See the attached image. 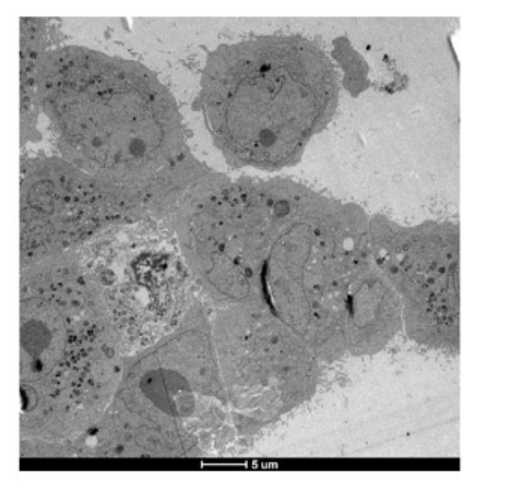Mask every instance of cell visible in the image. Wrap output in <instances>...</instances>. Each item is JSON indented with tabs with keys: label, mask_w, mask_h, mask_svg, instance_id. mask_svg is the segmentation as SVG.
Instances as JSON below:
<instances>
[{
	"label": "cell",
	"mask_w": 512,
	"mask_h": 489,
	"mask_svg": "<svg viewBox=\"0 0 512 489\" xmlns=\"http://www.w3.org/2000/svg\"><path fill=\"white\" fill-rule=\"evenodd\" d=\"M22 113L43 111L65 161L140 197L190 156L181 111L157 75L91 48L22 65Z\"/></svg>",
	"instance_id": "1"
},
{
	"label": "cell",
	"mask_w": 512,
	"mask_h": 489,
	"mask_svg": "<svg viewBox=\"0 0 512 489\" xmlns=\"http://www.w3.org/2000/svg\"><path fill=\"white\" fill-rule=\"evenodd\" d=\"M20 341L23 440L79 443L109 410L127 356L77 252L22 267Z\"/></svg>",
	"instance_id": "2"
},
{
	"label": "cell",
	"mask_w": 512,
	"mask_h": 489,
	"mask_svg": "<svg viewBox=\"0 0 512 489\" xmlns=\"http://www.w3.org/2000/svg\"><path fill=\"white\" fill-rule=\"evenodd\" d=\"M338 96L322 48L298 35H268L211 51L197 102L229 164L274 171L302 158L331 122Z\"/></svg>",
	"instance_id": "3"
},
{
	"label": "cell",
	"mask_w": 512,
	"mask_h": 489,
	"mask_svg": "<svg viewBox=\"0 0 512 489\" xmlns=\"http://www.w3.org/2000/svg\"><path fill=\"white\" fill-rule=\"evenodd\" d=\"M263 239L262 302L319 359L349 351L350 291L373 261L365 213L299 183L268 180Z\"/></svg>",
	"instance_id": "4"
},
{
	"label": "cell",
	"mask_w": 512,
	"mask_h": 489,
	"mask_svg": "<svg viewBox=\"0 0 512 489\" xmlns=\"http://www.w3.org/2000/svg\"><path fill=\"white\" fill-rule=\"evenodd\" d=\"M239 432L199 302L175 332L127 357L109 410L85 438L128 455L194 456Z\"/></svg>",
	"instance_id": "5"
},
{
	"label": "cell",
	"mask_w": 512,
	"mask_h": 489,
	"mask_svg": "<svg viewBox=\"0 0 512 489\" xmlns=\"http://www.w3.org/2000/svg\"><path fill=\"white\" fill-rule=\"evenodd\" d=\"M77 257L127 357L175 332L199 303L175 233L154 216L103 231Z\"/></svg>",
	"instance_id": "6"
},
{
	"label": "cell",
	"mask_w": 512,
	"mask_h": 489,
	"mask_svg": "<svg viewBox=\"0 0 512 489\" xmlns=\"http://www.w3.org/2000/svg\"><path fill=\"white\" fill-rule=\"evenodd\" d=\"M212 336L230 407L239 426L280 419L310 398L319 357L263 302L223 306Z\"/></svg>",
	"instance_id": "7"
},
{
	"label": "cell",
	"mask_w": 512,
	"mask_h": 489,
	"mask_svg": "<svg viewBox=\"0 0 512 489\" xmlns=\"http://www.w3.org/2000/svg\"><path fill=\"white\" fill-rule=\"evenodd\" d=\"M20 195L22 267L74 254L115 225L151 216L139 194L103 182L61 156L29 159Z\"/></svg>",
	"instance_id": "8"
},
{
	"label": "cell",
	"mask_w": 512,
	"mask_h": 489,
	"mask_svg": "<svg viewBox=\"0 0 512 489\" xmlns=\"http://www.w3.org/2000/svg\"><path fill=\"white\" fill-rule=\"evenodd\" d=\"M370 248L377 269L400 296L410 338L431 347H458L457 227L446 222L401 227L376 216L370 221Z\"/></svg>",
	"instance_id": "9"
},
{
	"label": "cell",
	"mask_w": 512,
	"mask_h": 489,
	"mask_svg": "<svg viewBox=\"0 0 512 489\" xmlns=\"http://www.w3.org/2000/svg\"><path fill=\"white\" fill-rule=\"evenodd\" d=\"M403 303L374 261L361 270L349 300V351L370 354L380 350L403 326Z\"/></svg>",
	"instance_id": "10"
},
{
	"label": "cell",
	"mask_w": 512,
	"mask_h": 489,
	"mask_svg": "<svg viewBox=\"0 0 512 489\" xmlns=\"http://www.w3.org/2000/svg\"><path fill=\"white\" fill-rule=\"evenodd\" d=\"M340 51L344 54V59L338 57V60L343 63L341 66L346 71L344 86L353 96H358L359 93L364 92L368 87L367 63L364 62V59L355 50H352L349 42H344V45H341Z\"/></svg>",
	"instance_id": "11"
}]
</instances>
